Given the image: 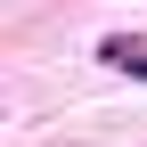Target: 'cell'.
Wrapping results in <instances>:
<instances>
[{
	"instance_id": "6da1fadb",
	"label": "cell",
	"mask_w": 147,
	"mask_h": 147,
	"mask_svg": "<svg viewBox=\"0 0 147 147\" xmlns=\"http://www.w3.org/2000/svg\"><path fill=\"white\" fill-rule=\"evenodd\" d=\"M98 57L115 65V74H131V82H147V41H139V33H106Z\"/></svg>"
}]
</instances>
